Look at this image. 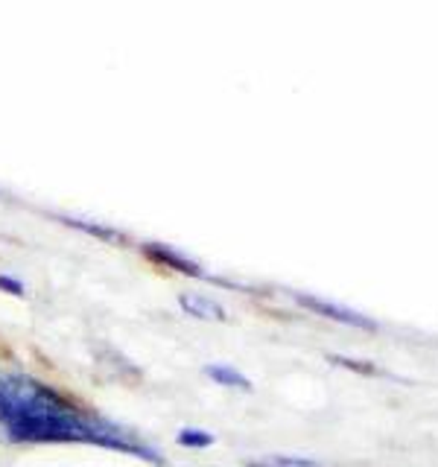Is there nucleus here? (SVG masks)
<instances>
[{
  "label": "nucleus",
  "mask_w": 438,
  "mask_h": 467,
  "mask_svg": "<svg viewBox=\"0 0 438 467\" xmlns=\"http://www.w3.org/2000/svg\"><path fill=\"white\" fill-rule=\"evenodd\" d=\"M0 289L15 292V296H24V286L15 281V277H6V275H0Z\"/></svg>",
  "instance_id": "nucleus-9"
},
{
  "label": "nucleus",
  "mask_w": 438,
  "mask_h": 467,
  "mask_svg": "<svg viewBox=\"0 0 438 467\" xmlns=\"http://www.w3.org/2000/svg\"><path fill=\"white\" fill-rule=\"evenodd\" d=\"M150 252H155L161 257V263H167V266L179 269V272H190V275H199V266L193 260H184L179 254H172L170 248H161V245H150Z\"/></svg>",
  "instance_id": "nucleus-6"
},
{
  "label": "nucleus",
  "mask_w": 438,
  "mask_h": 467,
  "mask_svg": "<svg viewBox=\"0 0 438 467\" xmlns=\"http://www.w3.org/2000/svg\"><path fill=\"white\" fill-rule=\"evenodd\" d=\"M298 301L304 306H310L313 313L318 316H328L333 321H342L348 327H357V330H377V321L362 316L357 310H350V306H342V304H333V301H321V298H313V296H298Z\"/></svg>",
  "instance_id": "nucleus-2"
},
{
  "label": "nucleus",
  "mask_w": 438,
  "mask_h": 467,
  "mask_svg": "<svg viewBox=\"0 0 438 467\" xmlns=\"http://www.w3.org/2000/svg\"><path fill=\"white\" fill-rule=\"evenodd\" d=\"M0 430L18 444H97L161 464V456L143 438L97 412H88L21 371L0 368Z\"/></svg>",
  "instance_id": "nucleus-1"
},
{
  "label": "nucleus",
  "mask_w": 438,
  "mask_h": 467,
  "mask_svg": "<svg viewBox=\"0 0 438 467\" xmlns=\"http://www.w3.org/2000/svg\"><path fill=\"white\" fill-rule=\"evenodd\" d=\"M204 374H208L214 383H219V386L252 389V379H248L245 374H240L237 368H228V365H208V368H204Z\"/></svg>",
  "instance_id": "nucleus-4"
},
{
  "label": "nucleus",
  "mask_w": 438,
  "mask_h": 467,
  "mask_svg": "<svg viewBox=\"0 0 438 467\" xmlns=\"http://www.w3.org/2000/svg\"><path fill=\"white\" fill-rule=\"evenodd\" d=\"M179 301L184 306V313L196 316V318H204V321H223L225 318L223 306H219L216 301H211V298L199 296V292H184Z\"/></svg>",
  "instance_id": "nucleus-3"
},
{
  "label": "nucleus",
  "mask_w": 438,
  "mask_h": 467,
  "mask_svg": "<svg viewBox=\"0 0 438 467\" xmlns=\"http://www.w3.org/2000/svg\"><path fill=\"white\" fill-rule=\"evenodd\" d=\"M245 467H321V464L304 456H260V459H248Z\"/></svg>",
  "instance_id": "nucleus-5"
},
{
  "label": "nucleus",
  "mask_w": 438,
  "mask_h": 467,
  "mask_svg": "<svg viewBox=\"0 0 438 467\" xmlns=\"http://www.w3.org/2000/svg\"><path fill=\"white\" fill-rule=\"evenodd\" d=\"M336 365H345V368H350V371H360V374H377V368L374 365H369V362H357V359H345V357H330Z\"/></svg>",
  "instance_id": "nucleus-8"
},
{
  "label": "nucleus",
  "mask_w": 438,
  "mask_h": 467,
  "mask_svg": "<svg viewBox=\"0 0 438 467\" xmlns=\"http://www.w3.org/2000/svg\"><path fill=\"white\" fill-rule=\"evenodd\" d=\"M179 444L202 450V447H211L214 444V435L211 432H199V430H182L179 432Z\"/></svg>",
  "instance_id": "nucleus-7"
}]
</instances>
